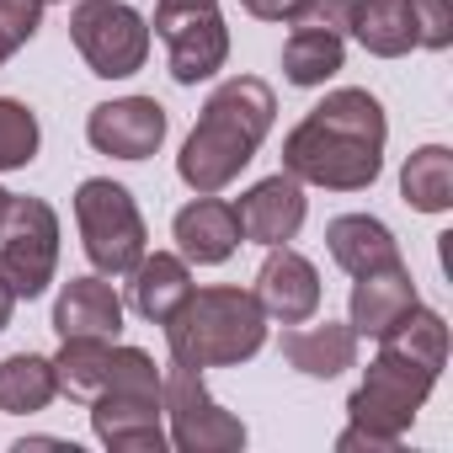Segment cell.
Instances as JSON below:
<instances>
[{"label": "cell", "instance_id": "9c48e42d", "mask_svg": "<svg viewBox=\"0 0 453 453\" xmlns=\"http://www.w3.org/2000/svg\"><path fill=\"white\" fill-rule=\"evenodd\" d=\"M155 33L165 38L176 86H197L230 59V27H224V17L213 6H192V12H160L155 6Z\"/></svg>", "mask_w": 453, "mask_h": 453}, {"label": "cell", "instance_id": "836d02e7", "mask_svg": "<svg viewBox=\"0 0 453 453\" xmlns=\"http://www.w3.org/2000/svg\"><path fill=\"white\" fill-rule=\"evenodd\" d=\"M6 208H12V192H6V187H0V224H6Z\"/></svg>", "mask_w": 453, "mask_h": 453}, {"label": "cell", "instance_id": "4dcf8cb0", "mask_svg": "<svg viewBox=\"0 0 453 453\" xmlns=\"http://www.w3.org/2000/svg\"><path fill=\"white\" fill-rule=\"evenodd\" d=\"M12 310H17V294H12V283H6V278H0V331L12 326Z\"/></svg>", "mask_w": 453, "mask_h": 453}, {"label": "cell", "instance_id": "e0dca14e", "mask_svg": "<svg viewBox=\"0 0 453 453\" xmlns=\"http://www.w3.org/2000/svg\"><path fill=\"white\" fill-rule=\"evenodd\" d=\"M416 304V283H411V267L405 262H395V267H379V273H363L357 283H352V331L357 336H384L405 310Z\"/></svg>", "mask_w": 453, "mask_h": 453}, {"label": "cell", "instance_id": "8fae6325", "mask_svg": "<svg viewBox=\"0 0 453 453\" xmlns=\"http://www.w3.org/2000/svg\"><path fill=\"white\" fill-rule=\"evenodd\" d=\"M160 389H102L91 400V432L112 453H160L165 426H160Z\"/></svg>", "mask_w": 453, "mask_h": 453}, {"label": "cell", "instance_id": "30bf717a", "mask_svg": "<svg viewBox=\"0 0 453 453\" xmlns=\"http://www.w3.org/2000/svg\"><path fill=\"white\" fill-rule=\"evenodd\" d=\"M86 139L96 155H112V160H150L165 139V107L155 96H118V102H102L91 107L86 118Z\"/></svg>", "mask_w": 453, "mask_h": 453}, {"label": "cell", "instance_id": "5bb4252c", "mask_svg": "<svg viewBox=\"0 0 453 453\" xmlns=\"http://www.w3.org/2000/svg\"><path fill=\"white\" fill-rule=\"evenodd\" d=\"M267 251L273 257L257 273V304H262V315H273L283 326L310 320L320 310V273L299 251H288V246H267Z\"/></svg>", "mask_w": 453, "mask_h": 453}, {"label": "cell", "instance_id": "52a82bcc", "mask_svg": "<svg viewBox=\"0 0 453 453\" xmlns=\"http://www.w3.org/2000/svg\"><path fill=\"white\" fill-rule=\"evenodd\" d=\"M59 262V219L43 197H12L6 224H0V278L17 299H38L54 283Z\"/></svg>", "mask_w": 453, "mask_h": 453}, {"label": "cell", "instance_id": "e575fe53", "mask_svg": "<svg viewBox=\"0 0 453 453\" xmlns=\"http://www.w3.org/2000/svg\"><path fill=\"white\" fill-rule=\"evenodd\" d=\"M43 6H49V0H43Z\"/></svg>", "mask_w": 453, "mask_h": 453}, {"label": "cell", "instance_id": "cb8c5ba5", "mask_svg": "<svg viewBox=\"0 0 453 453\" xmlns=\"http://www.w3.org/2000/svg\"><path fill=\"white\" fill-rule=\"evenodd\" d=\"M107 352L112 342H96V336H70L54 357V384L59 395L70 400H96L102 384H107Z\"/></svg>", "mask_w": 453, "mask_h": 453}, {"label": "cell", "instance_id": "7402d4cb", "mask_svg": "<svg viewBox=\"0 0 453 453\" xmlns=\"http://www.w3.org/2000/svg\"><path fill=\"white\" fill-rule=\"evenodd\" d=\"M54 395H59V384H54V357L17 352V357L0 363V411H6V416H33V411H43Z\"/></svg>", "mask_w": 453, "mask_h": 453}, {"label": "cell", "instance_id": "d4e9b609", "mask_svg": "<svg viewBox=\"0 0 453 453\" xmlns=\"http://www.w3.org/2000/svg\"><path fill=\"white\" fill-rule=\"evenodd\" d=\"M38 118L27 102L17 96H0V171H22L38 160Z\"/></svg>", "mask_w": 453, "mask_h": 453}, {"label": "cell", "instance_id": "f546056e", "mask_svg": "<svg viewBox=\"0 0 453 453\" xmlns=\"http://www.w3.org/2000/svg\"><path fill=\"white\" fill-rule=\"evenodd\" d=\"M241 6H246L251 17H262V22H288V17L299 12V0H241Z\"/></svg>", "mask_w": 453, "mask_h": 453}, {"label": "cell", "instance_id": "7c38bea8", "mask_svg": "<svg viewBox=\"0 0 453 453\" xmlns=\"http://www.w3.org/2000/svg\"><path fill=\"white\" fill-rule=\"evenodd\" d=\"M235 219H241V235L257 241V246H288L304 224V187L299 176L278 171L267 181H257L241 203H235Z\"/></svg>", "mask_w": 453, "mask_h": 453}, {"label": "cell", "instance_id": "2e32d148", "mask_svg": "<svg viewBox=\"0 0 453 453\" xmlns=\"http://www.w3.org/2000/svg\"><path fill=\"white\" fill-rule=\"evenodd\" d=\"M326 246H331V262L342 273H352V278L400 262V246L389 235V224L373 219V213H342V219H331L326 224Z\"/></svg>", "mask_w": 453, "mask_h": 453}, {"label": "cell", "instance_id": "1f68e13d", "mask_svg": "<svg viewBox=\"0 0 453 453\" xmlns=\"http://www.w3.org/2000/svg\"><path fill=\"white\" fill-rule=\"evenodd\" d=\"M192 6H213V0H160V12H192Z\"/></svg>", "mask_w": 453, "mask_h": 453}, {"label": "cell", "instance_id": "7a4b0ae2", "mask_svg": "<svg viewBox=\"0 0 453 453\" xmlns=\"http://www.w3.org/2000/svg\"><path fill=\"white\" fill-rule=\"evenodd\" d=\"M384 107L368 91L347 86L310 107V118L283 139V171L326 192H363L384 165Z\"/></svg>", "mask_w": 453, "mask_h": 453}, {"label": "cell", "instance_id": "ffe728a7", "mask_svg": "<svg viewBox=\"0 0 453 453\" xmlns=\"http://www.w3.org/2000/svg\"><path fill=\"white\" fill-rule=\"evenodd\" d=\"M347 33H352L368 54H379V59H400V54H411V49H416L411 0H357Z\"/></svg>", "mask_w": 453, "mask_h": 453}, {"label": "cell", "instance_id": "603a6c76", "mask_svg": "<svg viewBox=\"0 0 453 453\" xmlns=\"http://www.w3.org/2000/svg\"><path fill=\"white\" fill-rule=\"evenodd\" d=\"M342 59H347V43L320 27H294L283 43V75L294 86H326L342 70Z\"/></svg>", "mask_w": 453, "mask_h": 453}, {"label": "cell", "instance_id": "6da1fadb", "mask_svg": "<svg viewBox=\"0 0 453 453\" xmlns=\"http://www.w3.org/2000/svg\"><path fill=\"white\" fill-rule=\"evenodd\" d=\"M448 363V320L437 310L411 304L384 336H379V357L368 363V379L352 389L347 411L352 426L379 432V437H405L416 411L426 405L437 373Z\"/></svg>", "mask_w": 453, "mask_h": 453}, {"label": "cell", "instance_id": "4316f807", "mask_svg": "<svg viewBox=\"0 0 453 453\" xmlns=\"http://www.w3.org/2000/svg\"><path fill=\"white\" fill-rule=\"evenodd\" d=\"M352 6H357V0H299V12H294L288 22H294V27H320V33L347 38V27H352Z\"/></svg>", "mask_w": 453, "mask_h": 453}, {"label": "cell", "instance_id": "3957f363", "mask_svg": "<svg viewBox=\"0 0 453 453\" xmlns=\"http://www.w3.org/2000/svg\"><path fill=\"white\" fill-rule=\"evenodd\" d=\"M273 118H278V96L267 81H257V75L224 81L203 102L197 128L187 134V144L176 155V176L192 192H224L257 160L262 139L273 134Z\"/></svg>", "mask_w": 453, "mask_h": 453}, {"label": "cell", "instance_id": "484cf974", "mask_svg": "<svg viewBox=\"0 0 453 453\" xmlns=\"http://www.w3.org/2000/svg\"><path fill=\"white\" fill-rule=\"evenodd\" d=\"M416 49H448L453 43V0H411Z\"/></svg>", "mask_w": 453, "mask_h": 453}, {"label": "cell", "instance_id": "5b68a950", "mask_svg": "<svg viewBox=\"0 0 453 453\" xmlns=\"http://www.w3.org/2000/svg\"><path fill=\"white\" fill-rule=\"evenodd\" d=\"M75 219H81V241H86V257L96 273L107 278H123L139 267L144 257V219H139V203L128 187L107 181V176H91L75 187Z\"/></svg>", "mask_w": 453, "mask_h": 453}, {"label": "cell", "instance_id": "277c9868", "mask_svg": "<svg viewBox=\"0 0 453 453\" xmlns=\"http://www.w3.org/2000/svg\"><path fill=\"white\" fill-rule=\"evenodd\" d=\"M267 342V315L246 288H192L187 304L165 320L171 363L187 368H230L257 357Z\"/></svg>", "mask_w": 453, "mask_h": 453}, {"label": "cell", "instance_id": "8992f818", "mask_svg": "<svg viewBox=\"0 0 453 453\" xmlns=\"http://www.w3.org/2000/svg\"><path fill=\"white\" fill-rule=\"evenodd\" d=\"M160 411L171 416V448L181 453H235L246 448V421L230 416L208 389H203V368L171 363V373L160 379Z\"/></svg>", "mask_w": 453, "mask_h": 453}, {"label": "cell", "instance_id": "83f0119b", "mask_svg": "<svg viewBox=\"0 0 453 453\" xmlns=\"http://www.w3.org/2000/svg\"><path fill=\"white\" fill-rule=\"evenodd\" d=\"M38 22H43V0H0V33L17 49L38 33Z\"/></svg>", "mask_w": 453, "mask_h": 453}, {"label": "cell", "instance_id": "ac0fdd59", "mask_svg": "<svg viewBox=\"0 0 453 453\" xmlns=\"http://www.w3.org/2000/svg\"><path fill=\"white\" fill-rule=\"evenodd\" d=\"M283 357H288V368H299L304 379H336L342 368H352L357 363V331L352 326H336V320H326V326H288L283 331Z\"/></svg>", "mask_w": 453, "mask_h": 453}, {"label": "cell", "instance_id": "f1b7e54d", "mask_svg": "<svg viewBox=\"0 0 453 453\" xmlns=\"http://www.w3.org/2000/svg\"><path fill=\"white\" fill-rule=\"evenodd\" d=\"M336 448H342V453H395L400 442H395V437H379V432H363V426H347V432L336 437Z\"/></svg>", "mask_w": 453, "mask_h": 453}, {"label": "cell", "instance_id": "d6986e66", "mask_svg": "<svg viewBox=\"0 0 453 453\" xmlns=\"http://www.w3.org/2000/svg\"><path fill=\"white\" fill-rule=\"evenodd\" d=\"M192 294V273L181 257L171 251H155V257H139L134 267V310L150 320V326H165Z\"/></svg>", "mask_w": 453, "mask_h": 453}, {"label": "cell", "instance_id": "44dd1931", "mask_svg": "<svg viewBox=\"0 0 453 453\" xmlns=\"http://www.w3.org/2000/svg\"><path fill=\"white\" fill-rule=\"evenodd\" d=\"M400 197L416 213H448L453 208V155L442 144H421L400 171Z\"/></svg>", "mask_w": 453, "mask_h": 453}, {"label": "cell", "instance_id": "9a60e30c", "mask_svg": "<svg viewBox=\"0 0 453 453\" xmlns=\"http://www.w3.org/2000/svg\"><path fill=\"white\" fill-rule=\"evenodd\" d=\"M54 331H59V342H70V336L118 342V331H123V299L102 278H70L65 294H59V304H54Z\"/></svg>", "mask_w": 453, "mask_h": 453}, {"label": "cell", "instance_id": "d6a6232c", "mask_svg": "<svg viewBox=\"0 0 453 453\" xmlns=\"http://www.w3.org/2000/svg\"><path fill=\"white\" fill-rule=\"evenodd\" d=\"M12 54H17V43H12V38H6V33H0V65H6V59H12Z\"/></svg>", "mask_w": 453, "mask_h": 453}, {"label": "cell", "instance_id": "4fadbf2b", "mask_svg": "<svg viewBox=\"0 0 453 453\" xmlns=\"http://www.w3.org/2000/svg\"><path fill=\"white\" fill-rule=\"evenodd\" d=\"M171 235H176V246H181V262H197V267L230 262L235 246H241L235 203H224V197H213V192H197V197L176 213Z\"/></svg>", "mask_w": 453, "mask_h": 453}, {"label": "cell", "instance_id": "ba28073f", "mask_svg": "<svg viewBox=\"0 0 453 453\" xmlns=\"http://www.w3.org/2000/svg\"><path fill=\"white\" fill-rule=\"evenodd\" d=\"M70 38H75L81 59L91 65V75H102V81L134 75L150 54V27L123 0H81L70 12Z\"/></svg>", "mask_w": 453, "mask_h": 453}]
</instances>
